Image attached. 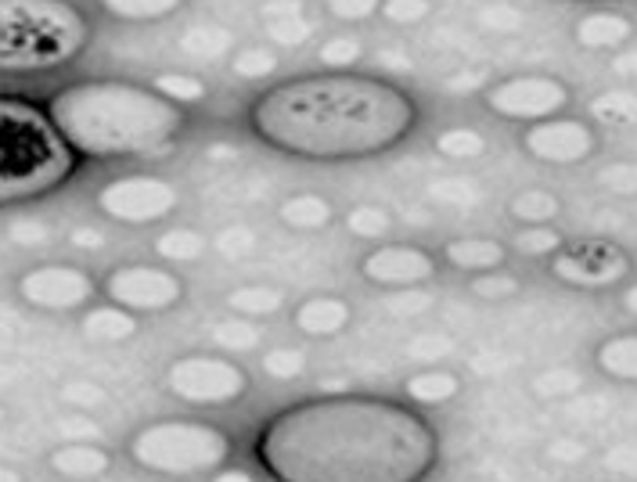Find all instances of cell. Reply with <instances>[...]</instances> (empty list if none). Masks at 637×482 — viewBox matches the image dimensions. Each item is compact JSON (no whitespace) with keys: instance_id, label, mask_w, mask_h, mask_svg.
I'll use <instances>...</instances> for the list:
<instances>
[{"instance_id":"obj_1","label":"cell","mask_w":637,"mask_h":482,"mask_svg":"<svg viewBox=\"0 0 637 482\" xmlns=\"http://www.w3.org/2000/svg\"><path fill=\"white\" fill-rule=\"evenodd\" d=\"M436 454L422 414L374 397L296 403L256 435V458L274 482H422Z\"/></svg>"},{"instance_id":"obj_2","label":"cell","mask_w":637,"mask_h":482,"mask_svg":"<svg viewBox=\"0 0 637 482\" xmlns=\"http://www.w3.org/2000/svg\"><path fill=\"white\" fill-rule=\"evenodd\" d=\"M253 134L267 148L310 158V163H350L393 152L418 126V105L403 86L357 76V72H321L270 86L249 109Z\"/></svg>"},{"instance_id":"obj_3","label":"cell","mask_w":637,"mask_h":482,"mask_svg":"<svg viewBox=\"0 0 637 482\" xmlns=\"http://www.w3.org/2000/svg\"><path fill=\"white\" fill-rule=\"evenodd\" d=\"M48 120L86 158H158L184 130L181 105L130 80L69 83L48 101Z\"/></svg>"},{"instance_id":"obj_4","label":"cell","mask_w":637,"mask_h":482,"mask_svg":"<svg viewBox=\"0 0 637 482\" xmlns=\"http://www.w3.org/2000/svg\"><path fill=\"white\" fill-rule=\"evenodd\" d=\"M76 155L40 109L0 98V206L40 198L65 184Z\"/></svg>"},{"instance_id":"obj_5","label":"cell","mask_w":637,"mask_h":482,"mask_svg":"<svg viewBox=\"0 0 637 482\" xmlns=\"http://www.w3.org/2000/svg\"><path fill=\"white\" fill-rule=\"evenodd\" d=\"M91 48V22L69 0H0V72H51Z\"/></svg>"},{"instance_id":"obj_6","label":"cell","mask_w":637,"mask_h":482,"mask_svg":"<svg viewBox=\"0 0 637 482\" xmlns=\"http://www.w3.org/2000/svg\"><path fill=\"white\" fill-rule=\"evenodd\" d=\"M230 435L206 421H155L130 435V458L144 472L187 479L220 472L230 461Z\"/></svg>"},{"instance_id":"obj_7","label":"cell","mask_w":637,"mask_h":482,"mask_svg":"<svg viewBox=\"0 0 637 482\" xmlns=\"http://www.w3.org/2000/svg\"><path fill=\"white\" fill-rule=\"evenodd\" d=\"M166 389L184 403L220 407V403H235L249 392V375H245L242 363H235L230 357L187 353L169 363Z\"/></svg>"},{"instance_id":"obj_8","label":"cell","mask_w":637,"mask_h":482,"mask_svg":"<svg viewBox=\"0 0 637 482\" xmlns=\"http://www.w3.org/2000/svg\"><path fill=\"white\" fill-rule=\"evenodd\" d=\"M181 206V195L166 177H155V173H126V177H115L97 192V209L115 224H130V227H144V224H158Z\"/></svg>"},{"instance_id":"obj_9","label":"cell","mask_w":637,"mask_h":482,"mask_svg":"<svg viewBox=\"0 0 637 482\" xmlns=\"http://www.w3.org/2000/svg\"><path fill=\"white\" fill-rule=\"evenodd\" d=\"M483 105L501 120L541 123L555 120L569 105V86L558 76H547V72H523V76L490 83L483 91Z\"/></svg>"},{"instance_id":"obj_10","label":"cell","mask_w":637,"mask_h":482,"mask_svg":"<svg viewBox=\"0 0 637 482\" xmlns=\"http://www.w3.org/2000/svg\"><path fill=\"white\" fill-rule=\"evenodd\" d=\"M105 296L130 314H163L184 299V281L163 267L126 263L105 277Z\"/></svg>"},{"instance_id":"obj_11","label":"cell","mask_w":637,"mask_h":482,"mask_svg":"<svg viewBox=\"0 0 637 482\" xmlns=\"http://www.w3.org/2000/svg\"><path fill=\"white\" fill-rule=\"evenodd\" d=\"M94 277L72 267V263H43L29 274L19 277V296L25 306L33 310H48V314H65V310H80L94 299Z\"/></svg>"},{"instance_id":"obj_12","label":"cell","mask_w":637,"mask_h":482,"mask_svg":"<svg viewBox=\"0 0 637 482\" xmlns=\"http://www.w3.org/2000/svg\"><path fill=\"white\" fill-rule=\"evenodd\" d=\"M523 148L541 163L569 166L595 155L598 137L584 120H541L523 134Z\"/></svg>"},{"instance_id":"obj_13","label":"cell","mask_w":637,"mask_h":482,"mask_svg":"<svg viewBox=\"0 0 637 482\" xmlns=\"http://www.w3.org/2000/svg\"><path fill=\"white\" fill-rule=\"evenodd\" d=\"M360 274H364V281L382 288H418L432 281L436 259L422 245H379L360 259Z\"/></svg>"},{"instance_id":"obj_14","label":"cell","mask_w":637,"mask_h":482,"mask_svg":"<svg viewBox=\"0 0 637 482\" xmlns=\"http://www.w3.org/2000/svg\"><path fill=\"white\" fill-rule=\"evenodd\" d=\"M630 270V259L624 253H616L609 245H595V248H581V253L558 256L552 263V274L566 285H581V288H602L619 281Z\"/></svg>"},{"instance_id":"obj_15","label":"cell","mask_w":637,"mask_h":482,"mask_svg":"<svg viewBox=\"0 0 637 482\" xmlns=\"http://www.w3.org/2000/svg\"><path fill=\"white\" fill-rule=\"evenodd\" d=\"M350 302L336 296H310L296 306V328L310 339H336L350 328Z\"/></svg>"},{"instance_id":"obj_16","label":"cell","mask_w":637,"mask_h":482,"mask_svg":"<svg viewBox=\"0 0 637 482\" xmlns=\"http://www.w3.org/2000/svg\"><path fill=\"white\" fill-rule=\"evenodd\" d=\"M573 37L587 51H613V48H624L634 37V22L619 11H590L576 22Z\"/></svg>"},{"instance_id":"obj_17","label":"cell","mask_w":637,"mask_h":482,"mask_svg":"<svg viewBox=\"0 0 637 482\" xmlns=\"http://www.w3.org/2000/svg\"><path fill=\"white\" fill-rule=\"evenodd\" d=\"M51 469L72 482L97 479L109 472V450H101L97 443H65L51 454Z\"/></svg>"},{"instance_id":"obj_18","label":"cell","mask_w":637,"mask_h":482,"mask_svg":"<svg viewBox=\"0 0 637 482\" xmlns=\"http://www.w3.org/2000/svg\"><path fill=\"white\" fill-rule=\"evenodd\" d=\"M80 331L91 342H126L137 335V314L123 310V306H94L80 320Z\"/></svg>"},{"instance_id":"obj_19","label":"cell","mask_w":637,"mask_h":482,"mask_svg":"<svg viewBox=\"0 0 637 482\" xmlns=\"http://www.w3.org/2000/svg\"><path fill=\"white\" fill-rule=\"evenodd\" d=\"M443 256L454 270L486 274V270H501V263L508 253H504V245L494 238H454V242H446Z\"/></svg>"},{"instance_id":"obj_20","label":"cell","mask_w":637,"mask_h":482,"mask_svg":"<svg viewBox=\"0 0 637 482\" xmlns=\"http://www.w3.org/2000/svg\"><path fill=\"white\" fill-rule=\"evenodd\" d=\"M227 310H235L245 320H264L285 310V291L274 285H238L227 291Z\"/></svg>"},{"instance_id":"obj_21","label":"cell","mask_w":637,"mask_h":482,"mask_svg":"<svg viewBox=\"0 0 637 482\" xmlns=\"http://www.w3.org/2000/svg\"><path fill=\"white\" fill-rule=\"evenodd\" d=\"M281 224H288L292 230H325L331 221H336V209L325 195H314V192H302L285 198L278 206Z\"/></svg>"},{"instance_id":"obj_22","label":"cell","mask_w":637,"mask_h":482,"mask_svg":"<svg viewBox=\"0 0 637 482\" xmlns=\"http://www.w3.org/2000/svg\"><path fill=\"white\" fill-rule=\"evenodd\" d=\"M595 363L602 375L616 382H637V335H616L595 349Z\"/></svg>"},{"instance_id":"obj_23","label":"cell","mask_w":637,"mask_h":482,"mask_svg":"<svg viewBox=\"0 0 637 482\" xmlns=\"http://www.w3.org/2000/svg\"><path fill=\"white\" fill-rule=\"evenodd\" d=\"M403 392H408L414 403L440 407V403H451L461 392V378L454 371H418L403 382Z\"/></svg>"},{"instance_id":"obj_24","label":"cell","mask_w":637,"mask_h":482,"mask_svg":"<svg viewBox=\"0 0 637 482\" xmlns=\"http://www.w3.org/2000/svg\"><path fill=\"white\" fill-rule=\"evenodd\" d=\"M97 4L120 22H163L184 8V0H97Z\"/></svg>"},{"instance_id":"obj_25","label":"cell","mask_w":637,"mask_h":482,"mask_svg":"<svg viewBox=\"0 0 637 482\" xmlns=\"http://www.w3.org/2000/svg\"><path fill=\"white\" fill-rule=\"evenodd\" d=\"M230 48H235V37H230V29L213 25V22L184 29V37H181V51L192 54V58H206V62H213V58H224Z\"/></svg>"},{"instance_id":"obj_26","label":"cell","mask_w":637,"mask_h":482,"mask_svg":"<svg viewBox=\"0 0 637 482\" xmlns=\"http://www.w3.org/2000/svg\"><path fill=\"white\" fill-rule=\"evenodd\" d=\"M346 227H350V235L364 238V242H382L393 235V213L386 206H371V202H360L350 213H346Z\"/></svg>"},{"instance_id":"obj_27","label":"cell","mask_w":637,"mask_h":482,"mask_svg":"<svg viewBox=\"0 0 637 482\" xmlns=\"http://www.w3.org/2000/svg\"><path fill=\"white\" fill-rule=\"evenodd\" d=\"M155 253L166 263H195V259H202V253H206V238L192 227H173L155 238Z\"/></svg>"},{"instance_id":"obj_28","label":"cell","mask_w":637,"mask_h":482,"mask_svg":"<svg viewBox=\"0 0 637 482\" xmlns=\"http://www.w3.org/2000/svg\"><path fill=\"white\" fill-rule=\"evenodd\" d=\"M281 65V58L274 48H267V43H249V48L235 51V58H230V72H235L238 80H267L274 76Z\"/></svg>"},{"instance_id":"obj_29","label":"cell","mask_w":637,"mask_h":482,"mask_svg":"<svg viewBox=\"0 0 637 482\" xmlns=\"http://www.w3.org/2000/svg\"><path fill=\"white\" fill-rule=\"evenodd\" d=\"M152 91L173 101V105H198V101H206L209 86L192 72H158L152 80Z\"/></svg>"},{"instance_id":"obj_30","label":"cell","mask_w":637,"mask_h":482,"mask_svg":"<svg viewBox=\"0 0 637 482\" xmlns=\"http://www.w3.org/2000/svg\"><path fill=\"white\" fill-rule=\"evenodd\" d=\"M512 216L523 227H533V224H552L558 216V198L552 192H541V187H530V192H518L512 198Z\"/></svg>"},{"instance_id":"obj_31","label":"cell","mask_w":637,"mask_h":482,"mask_svg":"<svg viewBox=\"0 0 637 482\" xmlns=\"http://www.w3.org/2000/svg\"><path fill=\"white\" fill-rule=\"evenodd\" d=\"M436 152L458 158V163H469V158H480L486 152V137L472 126H451L436 137Z\"/></svg>"},{"instance_id":"obj_32","label":"cell","mask_w":637,"mask_h":482,"mask_svg":"<svg viewBox=\"0 0 637 482\" xmlns=\"http://www.w3.org/2000/svg\"><path fill=\"white\" fill-rule=\"evenodd\" d=\"M364 54H368L364 40H360V37H350V33H342V37L325 40L321 48H317V62H321L325 69L342 72V69H353L357 62H364Z\"/></svg>"},{"instance_id":"obj_33","label":"cell","mask_w":637,"mask_h":482,"mask_svg":"<svg viewBox=\"0 0 637 482\" xmlns=\"http://www.w3.org/2000/svg\"><path fill=\"white\" fill-rule=\"evenodd\" d=\"M213 342L227 353H249V349H259V328H253L245 317H230L213 328Z\"/></svg>"},{"instance_id":"obj_34","label":"cell","mask_w":637,"mask_h":482,"mask_svg":"<svg viewBox=\"0 0 637 482\" xmlns=\"http://www.w3.org/2000/svg\"><path fill=\"white\" fill-rule=\"evenodd\" d=\"M590 112L598 115L602 123H613V126H624L637 120V98L630 91H605L595 98Z\"/></svg>"},{"instance_id":"obj_35","label":"cell","mask_w":637,"mask_h":482,"mask_svg":"<svg viewBox=\"0 0 637 482\" xmlns=\"http://www.w3.org/2000/svg\"><path fill=\"white\" fill-rule=\"evenodd\" d=\"M264 371L278 382H292L302 371H307V353L296 346H278V349H267L264 353Z\"/></svg>"},{"instance_id":"obj_36","label":"cell","mask_w":637,"mask_h":482,"mask_svg":"<svg viewBox=\"0 0 637 482\" xmlns=\"http://www.w3.org/2000/svg\"><path fill=\"white\" fill-rule=\"evenodd\" d=\"M512 242H515V253H523V256H552V253H558V248H562V235L547 227V224L523 227Z\"/></svg>"},{"instance_id":"obj_37","label":"cell","mask_w":637,"mask_h":482,"mask_svg":"<svg viewBox=\"0 0 637 482\" xmlns=\"http://www.w3.org/2000/svg\"><path fill=\"white\" fill-rule=\"evenodd\" d=\"M379 14L389 25H418L432 14V0H382Z\"/></svg>"},{"instance_id":"obj_38","label":"cell","mask_w":637,"mask_h":482,"mask_svg":"<svg viewBox=\"0 0 637 482\" xmlns=\"http://www.w3.org/2000/svg\"><path fill=\"white\" fill-rule=\"evenodd\" d=\"M469 288H472V296L490 299V302H501V299H512L515 291H518V277L501 274V270H486V274H475Z\"/></svg>"},{"instance_id":"obj_39","label":"cell","mask_w":637,"mask_h":482,"mask_svg":"<svg viewBox=\"0 0 637 482\" xmlns=\"http://www.w3.org/2000/svg\"><path fill=\"white\" fill-rule=\"evenodd\" d=\"M264 25H267V37L274 43H281V48H302L314 33V22L307 19V14H296V19H274Z\"/></svg>"},{"instance_id":"obj_40","label":"cell","mask_w":637,"mask_h":482,"mask_svg":"<svg viewBox=\"0 0 637 482\" xmlns=\"http://www.w3.org/2000/svg\"><path fill=\"white\" fill-rule=\"evenodd\" d=\"M8 238L22 248H40L51 242V227L43 221H33V216H19V221L8 224Z\"/></svg>"},{"instance_id":"obj_41","label":"cell","mask_w":637,"mask_h":482,"mask_svg":"<svg viewBox=\"0 0 637 482\" xmlns=\"http://www.w3.org/2000/svg\"><path fill=\"white\" fill-rule=\"evenodd\" d=\"M382 8V0H325V11L339 22H368Z\"/></svg>"},{"instance_id":"obj_42","label":"cell","mask_w":637,"mask_h":482,"mask_svg":"<svg viewBox=\"0 0 637 482\" xmlns=\"http://www.w3.org/2000/svg\"><path fill=\"white\" fill-rule=\"evenodd\" d=\"M62 400H65L69 407H76V411L91 414L94 407H101V403L109 400V392L101 389L97 382H65V386H62Z\"/></svg>"},{"instance_id":"obj_43","label":"cell","mask_w":637,"mask_h":482,"mask_svg":"<svg viewBox=\"0 0 637 482\" xmlns=\"http://www.w3.org/2000/svg\"><path fill=\"white\" fill-rule=\"evenodd\" d=\"M605 192L613 195H637V163H613L598 173Z\"/></svg>"},{"instance_id":"obj_44","label":"cell","mask_w":637,"mask_h":482,"mask_svg":"<svg viewBox=\"0 0 637 482\" xmlns=\"http://www.w3.org/2000/svg\"><path fill=\"white\" fill-rule=\"evenodd\" d=\"M537 392L541 397H573L576 389H581V375L569 371V368H555V371H544L537 375Z\"/></svg>"},{"instance_id":"obj_45","label":"cell","mask_w":637,"mask_h":482,"mask_svg":"<svg viewBox=\"0 0 637 482\" xmlns=\"http://www.w3.org/2000/svg\"><path fill=\"white\" fill-rule=\"evenodd\" d=\"M58 432L65 435V443H97L101 440V425L86 414H69L58 421Z\"/></svg>"},{"instance_id":"obj_46","label":"cell","mask_w":637,"mask_h":482,"mask_svg":"<svg viewBox=\"0 0 637 482\" xmlns=\"http://www.w3.org/2000/svg\"><path fill=\"white\" fill-rule=\"evenodd\" d=\"M386 306L393 314H403V317H414V314H425L429 306H432V299L425 296V291H418V288H400L397 296H389L386 299Z\"/></svg>"},{"instance_id":"obj_47","label":"cell","mask_w":637,"mask_h":482,"mask_svg":"<svg viewBox=\"0 0 637 482\" xmlns=\"http://www.w3.org/2000/svg\"><path fill=\"white\" fill-rule=\"evenodd\" d=\"M216 248H220L224 256H249L253 253V235L245 227H227L216 235Z\"/></svg>"},{"instance_id":"obj_48","label":"cell","mask_w":637,"mask_h":482,"mask_svg":"<svg viewBox=\"0 0 637 482\" xmlns=\"http://www.w3.org/2000/svg\"><path fill=\"white\" fill-rule=\"evenodd\" d=\"M302 14V0H264L259 4V19L274 22V19H296Z\"/></svg>"},{"instance_id":"obj_49","label":"cell","mask_w":637,"mask_h":482,"mask_svg":"<svg viewBox=\"0 0 637 482\" xmlns=\"http://www.w3.org/2000/svg\"><path fill=\"white\" fill-rule=\"evenodd\" d=\"M518 22H523V14L508 4H494L483 11V25H490V29H515Z\"/></svg>"},{"instance_id":"obj_50","label":"cell","mask_w":637,"mask_h":482,"mask_svg":"<svg viewBox=\"0 0 637 482\" xmlns=\"http://www.w3.org/2000/svg\"><path fill=\"white\" fill-rule=\"evenodd\" d=\"M69 242L76 245V248H83V253H97V248H105V235L94 230V227H72L69 230Z\"/></svg>"},{"instance_id":"obj_51","label":"cell","mask_w":637,"mask_h":482,"mask_svg":"<svg viewBox=\"0 0 637 482\" xmlns=\"http://www.w3.org/2000/svg\"><path fill=\"white\" fill-rule=\"evenodd\" d=\"M213 482H256L249 472H242V469H220L213 475Z\"/></svg>"},{"instance_id":"obj_52","label":"cell","mask_w":637,"mask_h":482,"mask_svg":"<svg viewBox=\"0 0 637 482\" xmlns=\"http://www.w3.org/2000/svg\"><path fill=\"white\" fill-rule=\"evenodd\" d=\"M609 461L616 464V469H634V464H637V450H634V454H630V450L624 447V450H616V454H613Z\"/></svg>"},{"instance_id":"obj_53","label":"cell","mask_w":637,"mask_h":482,"mask_svg":"<svg viewBox=\"0 0 637 482\" xmlns=\"http://www.w3.org/2000/svg\"><path fill=\"white\" fill-rule=\"evenodd\" d=\"M379 62H382V65H393V69H411V58H408V54H393V51L379 54Z\"/></svg>"},{"instance_id":"obj_54","label":"cell","mask_w":637,"mask_h":482,"mask_svg":"<svg viewBox=\"0 0 637 482\" xmlns=\"http://www.w3.org/2000/svg\"><path fill=\"white\" fill-rule=\"evenodd\" d=\"M552 454H562V458H584V447H573L569 440H558L552 447Z\"/></svg>"},{"instance_id":"obj_55","label":"cell","mask_w":637,"mask_h":482,"mask_svg":"<svg viewBox=\"0 0 637 482\" xmlns=\"http://www.w3.org/2000/svg\"><path fill=\"white\" fill-rule=\"evenodd\" d=\"M209 155H213V158H235V155H238V148H235V144H213Z\"/></svg>"},{"instance_id":"obj_56","label":"cell","mask_w":637,"mask_h":482,"mask_svg":"<svg viewBox=\"0 0 637 482\" xmlns=\"http://www.w3.org/2000/svg\"><path fill=\"white\" fill-rule=\"evenodd\" d=\"M616 69H619V72H637V54H624V58H616Z\"/></svg>"},{"instance_id":"obj_57","label":"cell","mask_w":637,"mask_h":482,"mask_svg":"<svg viewBox=\"0 0 637 482\" xmlns=\"http://www.w3.org/2000/svg\"><path fill=\"white\" fill-rule=\"evenodd\" d=\"M624 306H627V314H634V317H637V285H630V288H627Z\"/></svg>"},{"instance_id":"obj_58","label":"cell","mask_w":637,"mask_h":482,"mask_svg":"<svg viewBox=\"0 0 637 482\" xmlns=\"http://www.w3.org/2000/svg\"><path fill=\"white\" fill-rule=\"evenodd\" d=\"M0 482H22V475L14 469H8V464H0Z\"/></svg>"},{"instance_id":"obj_59","label":"cell","mask_w":637,"mask_h":482,"mask_svg":"<svg viewBox=\"0 0 637 482\" xmlns=\"http://www.w3.org/2000/svg\"><path fill=\"white\" fill-rule=\"evenodd\" d=\"M0 425H4V407H0Z\"/></svg>"}]
</instances>
